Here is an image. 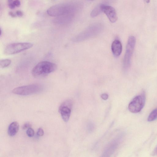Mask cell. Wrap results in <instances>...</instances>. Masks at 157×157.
Segmentation results:
<instances>
[{
    "mask_svg": "<svg viewBox=\"0 0 157 157\" xmlns=\"http://www.w3.org/2000/svg\"><path fill=\"white\" fill-rule=\"evenodd\" d=\"M57 68L56 65L53 63L43 61L39 62L33 67L32 74L35 78H42L55 71Z\"/></svg>",
    "mask_w": 157,
    "mask_h": 157,
    "instance_id": "cell-1",
    "label": "cell"
},
{
    "mask_svg": "<svg viewBox=\"0 0 157 157\" xmlns=\"http://www.w3.org/2000/svg\"><path fill=\"white\" fill-rule=\"evenodd\" d=\"M136 43L135 37L132 36H130L128 40L126 51L123 59V68L125 70L128 69L130 66L131 59Z\"/></svg>",
    "mask_w": 157,
    "mask_h": 157,
    "instance_id": "cell-2",
    "label": "cell"
},
{
    "mask_svg": "<svg viewBox=\"0 0 157 157\" xmlns=\"http://www.w3.org/2000/svg\"><path fill=\"white\" fill-rule=\"evenodd\" d=\"M42 90L41 85L38 84H32L17 87L12 90V92L20 95H28L36 94Z\"/></svg>",
    "mask_w": 157,
    "mask_h": 157,
    "instance_id": "cell-3",
    "label": "cell"
},
{
    "mask_svg": "<svg viewBox=\"0 0 157 157\" xmlns=\"http://www.w3.org/2000/svg\"><path fill=\"white\" fill-rule=\"evenodd\" d=\"M33 45V44L29 42L16 43L10 44L5 47L4 53L7 55L16 54L29 49L32 47Z\"/></svg>",
    "mask_w": 157,
    "mask_h": 157,
    "instance_id": "cell-4",
    "label": "cell"
},
{
    "mask_svg": "<svg viewBox=\"0 0 157 157\" xmlns=\"http://www.w3.org/2000/svg\"><path fill=\"white\" fill-rule=\"evenodd\" d=\"M70 7L65 4H58L53 5L47 10V14L52 17H59L66 15L70 11Z\"/></svg>",
    "mask_w": 157,
    "mask_h": 157,
    "instance_id": "cell-5",
    "label": "cell"
},
{
    "mask_svg": "<svg viewBox=\"0 0 157 157\" xmlns=\"http://www.w3.org/2000/svg\"><path fill=\"white\" fill-rule=\"evenodd\" d=\"M145 101V97L144 94L136 96L129 104L128 109L129 111L134 113L140 112L144 107Z\"/></svg>",
    "mask_w": 157,
    "mask_h": 157,
    "instance_id": "cell-6",
    "label": "cell"
},
{
    "mask_svg": "<svg viewBox=\"0 0 157 157\" xmlns=\"http://www.w3.org/2000/svg\"><path fill=\"white\" fill-rule=\"evenodd\" d=\"M72 105L71 100H67L63 102L59 107V112L65 122H67L69 119Z\"/></svg>",
    "mask_w": 157,
    "mask_h": 157,
    "instance_id": "cell-7",
    "label": "cell"
},
{
    "mask_svg": "<svg viewBox=\"0 0 157 157\" xmlns=\"http://www.w3.org/2000/svg\"><path fill=\"white\" fill-rule=\"evenodd\" d=\"M102 11L107 16L112 23L116 22L117 20V16L116 10L112 6L104 4H101Z\"/></svg>",
    "mask_w": 157,
    "mask_h": 157,
    "instance_id": "cell-8",
    "label": "cell"
},
{
    "mask_svg": "<svg viewBox=\"0 0 157 157\" xmlns=\"http://www.w3.org/2000/svg\"><path fill=\"white\" fill-rule=\"evenodd\" d=\"M120 139L119 137H117L109 143L104 150L103 154L104 156H109L113 153L118 147Z\"/></svg>",
    "mask_w": 157,
    "mask_h": 157,
    "instance_id": "cell-9",
    "label": "cell"
},
{
    "mask_svg": "<svg viewBox=\"0 0 157 157\" xmlns=\"http://www.w3.org/2000/svg\"><path fill=\"white\" fill-rule=\"evenodd\" d=\"M111 50L113 55L116 57H118L121 54L122 45L119 40L116 39L113 41L111 45Z\"/></svg>",
    "mask_w": 157,
    "mask_h": 157,
    "instance_id": "cell-10",
    "label": "cell"
},
{
    "mask_svg": "<svg viewBox=\"0 0 157 157\" xmlns=\"http://www.w3.org/2000/svg\"><path fill=\"white\" fill-rule=\"evenodd\" d=\"M19 129V124L16 121L11 123L9 126L8 133L10 136H14L17 132Z\"/></svg>",
    "mask_w": 157,
    "mask_h": 157,
    "instance_id": "cell-11",
    "label": "cell"
},
{
    "mask_svg": "<svg viewBox=\"0 0 157 157\" xmlns=\"http://www.w3.org/2000/svg\"><path fill=\"white\" fill-rule=\"evenodd\" d=\"M7 2L9 7L12 9L18 7L21 5L19 0H8Z\"/></svg>",
    "mask_w": 157,
    "mask_h": 157,
    "instance_id": "cell-12",
    "label": "cell"
},
{
    "mask_svg": "<svg viewBox=\"0 0 157 157\" xmlns=\"http://www.w3.org/2000/svg\"><path fill=\"white\" fill-rule=\"evenodd\" d=\"M102 12L101 4H100L97 6L92 10L90 13V16L92 17H94L100 14Z\"/></svg>",
    "mask_w": 157,
    "mask_h": 157,
    "instance_id": "cell-13",
    "label": "cell"
},
{
    "mask_svg": "<svg viewBox=\"0 0 157 157\" xmlns=\"http://www.w3.org/2000/svg\"><path fill=\"white\" fill-rule=\"evenodd\" d=\"M157 119V108L154 109L150 114L147 118L149 122L153 121Z\"/></svg>",
    "mask_w": 157,
    "mask_h": 157,
    "instance_id": "cell-14",
    "label": "cell"
},
{
    "mask_svg": "<svg viewBox=\"0 0 157 157\" xmlns=\"http://www.w3.org/2000/svg\"><path fill=\"white\" fill-rule=\"evenodd\" d=\"M11 60L8 59H2L0 60V66L2 68L6 67L11 63Z\"/></svg>",
    "mask_w": 157,
    "mask_h": 157,
    "instance_id": "cell-15",
    "label": "cell"
},
{
    "mask_svg": "<svg viewBox=\"0 0 157 157\" xmlns=\"http://www.w3.org/2000/svg\"><path fill=\"white\" fill-rule=\"evenodd\" d=\"M26 134L29 137H33L34 135V131L31 127L29 128L26 132Z\"/></svg>",
    "mask_w": 157,
    "mask_h": 157,
    "instance_id": "cell-16",
    "label": "cell"
},
{
    "mask_svg": "<svg viewBox=\"0 0 157 157\" xmlns=\"http://www.w3.org/2000/svg\"><path fill=\"white\" fill-rule=\"evenodd\" d=\"M87 128L88 131L90 132H91L94 130V126L93 124L91 122L88 123L87 125Z\"/></svg>",
    "mask_w": 157,
    "mask_h": 157,
    "instance_id": "cell-17",
    "label": "cell"
},
{
    "mask_svg": "<svg viewBox=\"0 0 157 157\" xmlns=\"http://www.w3.org/2000/svg\"><path fill=\"white\" fill-rule=\"evenodd\" d=\"M37 135L38 136H42L44 134V132L43 129L41 128H39L37 132Z\"/></svg>",
    "mask_w": 157,
    "mask_h": 157,
    "instance_id": "cell-18",
    "label": "cell"
},
{
    "mask_svg": "<svg viewBox=\"0 0 157 157\" xmlns=\"http://www.w3.org/2000/svg\"><path fill=\"white\" fill-rule=\"evenodd\" d=\"M16 14L17 16L21 17L23 15V13L21 10H17L16 12Z\"/></svg>",
    "mask_w": 157,
    "mask_h": 157,
    "instance_id": "cell-19",
    "label": "cell"
},
{
    "mask_svg": "<svg viewBox=\"0 0 157 157\" xmlns=\"http://www.w3.org/2000/svg\"><path fill=\"white\" fill-rule=\"evenodd\" d=\"M31 124L29 123H25L23 126L22 128L23 129H25L26 128H28L31 127Z\"/></svg>",
    "mask_w": 157,
    "mask_h": 157,
    "instance_id": "cell-20",
    "label": "cell"
},
{
    "mask_svg": "<svg viewBox=\"0 0 157 157\" xmlns=\"http://www.w3.org/2000/svg\"><path fill=\"white\" fill-rule=\"evenodd\" d=\"M108 94L106 93L103 94L101 95V98L104 100H107L108 98Z\"/></svg>",
    "mask_w": 157,
    "mask_h": 157,
    "instance_id": "cell-21",
    "label": "cell"
},
{
    "mask_svg": "<svg viewBox=\"0 0 157 157\" xmlns=\"http://www.w3.org/2000/svg\"><path fill=\"white\" fill-rule=\"evenodd\" d=\"M9 14L11 17H15L17 16L16 13L15 14L12 12H10L9 13Z\"/></svg>",
    "mask_w": 157,
    "mask_h": 157,
    "instance_id": "cell-22",
    "label": "cell"
},
{
    "mask_svg": "<svg viewBox=\"0 0 157 157\" xmlns=\"http://www.w3.org/2000/svg\"><path fill=\"white\" fill-rule=\"evenodd\" d=\"M146 3H149L150 2V0H144Z\"/></svg>",
    "mask_w": 157,
    "mask_h": 157,
    "instance_id": "cell-23",
    "label": "cell"
},
{
    "mask_svg": "<svg viewBox=\"0 0 157 157\" xmlns=\"http://www.w3.org/2000/svg\"></svg>",
    "mask_w": 157,
    "mask_h": 157,
    "instance_id": "cell-24",
    "label": "cell"
}]
</instances>
